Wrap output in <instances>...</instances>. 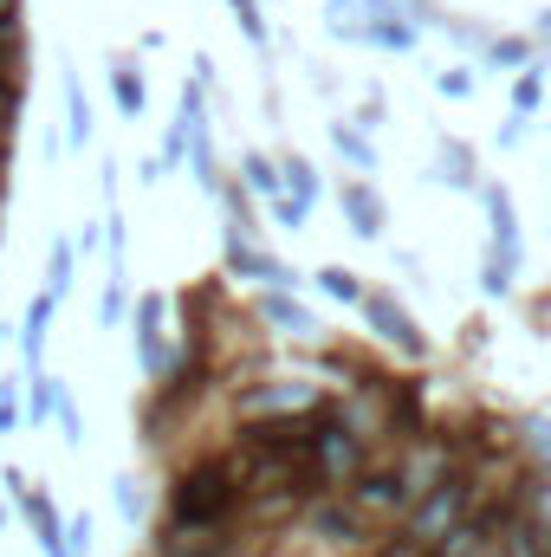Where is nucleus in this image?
<instances>
[{
  "label": "nucleus",
  "instance_id": "1",
  "mask_svg": "<svg viewBox=\"0 0 551 557\" xmlns=\"http://www.w3.org/2000/svg\"><path fill=\"white\" fill-rule=\"evenodd\" d=\"M318 409V403H311ZM305 416H273V421H234L228 434V454L241 467V486L247 499H292L298 512L331 499L325 493V473H318V428Z\"/></svg>",
  "mask_w": 551,
  "mask_h": 557
},
{
  "label": "nucleus",
  "instance_id": "2",
  "mask_svg": "<svg viewBox=\"0 0 551 557\" xmlns=\"http://www.w3.org/2000/svg\"><path fill=\"white\" fill-rule=\"evenodd\" d=\"M247 506V486H241V467L228 447H208V454H188L175 473H169V493H162V525H234Z\"/></svg>",
  "mask_w": 551,
  "mask_h": 557
},
{
  "label": "nucleus",
  "instance_id": "3",
  "mask_svg": "<svg viewBox=\"0 0 551 557\" xmlns=\"http://www.w3.org/2000/svg\"><path fill=\"white\" fill-rule=\"evenodd\" d=\"M487 486H493V473H480V467L454 460V467H448V473H441V480H434V486H428V493L409 506V519H403L396 532H403V539H415L421 552H441V545H448V539L474 519V506L487 499Z\"/></svg>",
  "mask_w": 551,
  "mask_h": 557
},
{
  "label": "nucleus",
  "instance_id": "4",
  "mask_svg": "<svg viewBox=\"0 0 551 557\" xmlns=\"http://www.w3.org/2000/svg\"><path fill=\"white\" fill-rule=\"evenodd\" d=\"M311 428H318V473H325V493L344 499V493L370 473V447H364V434L344 421V403H338V396H318Z\"/></svg>",
  "mask_w": 551,
  "mask_h": 557
},
{
  "label": "nucleus",
  "instance_id": "5",
  "mask_svg": "<svg viewBox=\"0 0 551 557\" xmlns=\"http://www.w3.org/2000/svg\"><path fill=\"white\" fill-rule=\"evenodd\" d=\"M344 506L370 525V532H383V525H396V519H409L415 493H409V473H403V454H390V460H370V473L344 493Z\"/></svg>",
  "mask_w": 551,
  "mask_h": 557
},
{
  "label": "nucleus",
  "instance_id": "6",
  "mask_svg": "<svg viewBox=\"0 0 551 557\" xmlns=\"http://www.w3.org/2000/svg\"><path fill=\"white\" fill-rule=\"evenodd\" d=\"M0 486L13 493V506H20V519L33 525L39 552H46V557H65V519H59L52 493H46V486H33V480H26L20 467H0Z\"/></svg>",
  "mask_w": 551,
  "mask_h": 557
},
{
  "label": "nucleus",
  "instance_id": "7",
  "mask_svg": "<svg viewBox=\"0 0 551 557\" xmlns=\"http://www.w3.org/2000/svg\"><path fill=\"white\" fill-rule=\"evenodd\" d=\"M318 396L305 389V383H247V389H234V421H273V416H305Z\"/></svg>",
  "mask_w": 551,
  "mask_h": 557
},
{
  "label": "nucleus",
  "instance_id": "8",
  "mask_svg": "<svg viewBox=\"0 0 551 557\" xmlns=\"http://www.w3.org/2000/svg\"><path fill=\"white\" fill-rule=\"evenodd\" d=\"M305 525H311V539L318 545H331V552H364V545H377L370 539V525L331 493V499H318V506H305Z\"/></svg>",
  "mask_w": 551,
  "mask_h": 557
},
{
  "label": "nucleus",
  "instance_id": "9",
  "mask_svg": "<svg viewBox=\"0 0 551 557\" xmlns=\"http://www.w3.org/2000/svg\"><path fill=\"white\" fill-rule=\"evenodd\" d=\"M364 318H370V331H377L383 344H396L403 357H428V337H421V324L409 318V305H396V292H364Z\"/></svg>",
  "mask_w": 551,
  "mask_h": 557
},
{
  "label": "nucleus",
  "instance_id": "10",
  "mask_svg": "<svg viewBox=\"0 0 551 557\" xmlns=\"http://www.w3.org/2000/svg\"><path fill=\"white\" fill-rule=\"evenodd\" d=\"M162 292H143L137 298V363L149 383H162L169 376V344H162Z\"/></svg>",
  "mask_w": 551,
  "mask_h": 557
},
{
  "label": "nucleus",
  "instance_id": "11",
  "mask_svg": "<svg viewBox=\"0 0 551 557\" xmlns=\"http://www.w3.org/2000/svg\"><path fill=\"white\" fill-rule=\"evenodd\" d=\"M52 311H59V298H52V292H33V298H26V311H20V363H26V376H39V363H46Z\"/></svg>",
  "mask_w": 551,
  "mask_h": 557
},
{
  "label": "nucleus",
  "instance_id": "12",
  "mask_svg": "<svg viewBox=\"0 0 551 557\" xmlns=\"http://www.w3.org/2000/svg\"><path fill=\"white\" fill-rule=\"evenodd\" d=\"M338 208H344V221H351L357 240H383V221H390V214H383V195H377L364 175L338 188Z\"/></svg>",
  "mask_w": 551,
  "mask_h": 557
},
{
  "label": "nucleus",
  "instance_id": "13",
  "mask_svg": "<svg viewBox=\"0 0 551 557\" xmlns=\"http://www.w3.org/2000/svg\"><path fill=\"white\" fill-rule=\"evenodd\" d=\"M228 273H241V278H267L273 292H285V285H298V273H285L273 253H254L241 234H228Z\"/></svg>",
  "mask_w": 551,
  "mask_h": 557
},
{
  "label": "nucleus",
  "instance_id": "14",
  "mask_svg": "<svg viewBox=\"0 0 551 557\" xmlns=\"http://www.w3.org/2000/svg\"><path fill=\"white\" fill-rule=\"evenodd\" d=\"M59 91H65V143H72V149H85V143H91V131H98V124H91L85 78H78V72H65V78H59Z\"/></svg>",
  "mask_w": 551,
  "mask_h": 557
},
{
  "label": "nucleus",
  "instance_id": "15",
  "mask_svg": "<svg viewBox=\"0 0 551 557\" xmlns=\"http://www.w3.org/2000/svg\"><path fill=\"white\" fill-rule=\"evenodd\" d=\"M487 214H493V253H513L519 260V208H513V195L500 182L487 188Z\"/></svg>",
  "mask_w": 551,
  "mask_h": 557
},
{
  "label": "nucleus",
  "instance_id": "16",
  "mask_svg": "<svg viewBox=\"0 0 551 557\" xmlns=\"http://www.w3.org/2000/svg\"><path fill=\"white\" fill-rule=\"evenodd\" d=\"M26 65H33V39L20 13V20H0V78H26Z\"/></svg>",
  "mask_w": 551,
  "mask_h": 557
},
{
  "label": "nucleus",
  "instance_id": "17",
  "mask_svg": "<svg viewBox=\"0 0 551 557\" xmlns=\"http://www.w3.org/2000/svg\"><path fill=\"white\" fill-rule=\"evenodd\" d=\"M111 98H118V111L137 124L143 104H149V85H143V72L131 65V59H111Z\"/></svg>",
  "mask_w": 551,
  "mask_h": 557
},
{
  "label": "nucleus",
  "instance_id": "18",
  "mask_svg": "<svg viewBox=\"0 0 551 557\" xmlns=\"http://www.w3.org/2000/svg\"><path fill=\"white\" fill-rule=\"evenodd\" d=\"M279 175H285V195H292L298 208H318V169H311L298 149H285V156H279Z\"/></svg>",
  "mask_w": 551,
  "mask_h": 557
},
{
  "label": "nucleus",
  "instance_id": "19",
  "mask_svg": "<svg viewBox=\"0 0 551 557\" xmlns=\"http://www.w3.org/2000/svg\"><path fill=\"white\" fill-rule=\"evenodd\" d=\"M331 149H338L357 175H370V169H377V149H370V137H364L357 124H331Z\"/></svg>",
  "mask_w": 551,
  "mask_h": 557
},
{
  "label": "nucleus",
  "instance_id": "20",
  "mask_svg": "<svg viewBox=\"0 0 551 557\" xmlns=\"http://www.w3.org/2000/svg\"><path fill=\"white\" fill-rule=\"evenodd\" d=\"M52 409H59V383H52L46 370H39V376H26V396H20V416H26L33 428H39V421H52Z\"/></svg>",
  "mask_w": 551,
  "mask_h": 557
},
{
  "label": "nucleus",
  "instance_id": "21",
  "mask_svg": "<svg viewBox=\"0 0 551 557\" xmlns=\"http://www.w3.org/2000/svg\"><path fill=\"white\" fill-rule=\"evenodd\" d=\"M487 65H500V72H532V39H519V33L487 39Z\"/></svg>",
  "mask_w": 551,
  "mask_h": 557
},
{
  "label": "nucleus",
  "instance_id": "22",
  "mask_svg": "<svg viewBox=\"0 0 551 557\" xmlns=\"http://www.w3.org/2000/svg\"><path fill=\"white\" fill-rule=\"evenodd\" d=\"M72 273H78V247L72 240H52V253H46V292L65 298L72 292Z\"/></svg>",
  "mask_w": 551,
  "mask_h": 557
},
{
  "label": "nucleus",
  "instance_id": "23",
  "mask_svg": "<svg viewBox=\"0 0 551 557\" xmlns=\"http://www.w3.org/2000/svg\"><path fill=\"white\" fill-rule=\"evenodd\" d=\"M260 311H267V324H279V331H318V324H311V311H305L298 298H285V292H267V298H260Z\"/></svg>",
  "mask_w": 551,
  "mask_h": 557
},
{
  "label": "nucleus",
  "instance_id": "24",
  "mask_svg": "<svg viewBox=\"0 0 551 557\" xmlns=\"http://www.w3.org/2000/svg\"><path fill=\"white\" fill-rule=\"evenodd\" d=\"M241 175H247V188H254V195H279V188H285L279 162H273V156H260V149H247V156H241Z\"/></svg>",
  "mask_w": 551,
  "mask_h": 557
},
{
  "label": "nucleus",
  "instance_id": "25",
  "mask_svg": "<svg viewBox=\"0 0 551 557\" xmlns=\"http://www.w3.org/2000/svg\"><path fill=\"white\" fill-rule=\"evenodd\" d=\"M318 292L338 298V305H364V278L351 273V267H325V273H318Z\"/></svg>",
  "mask_w": 551,
  "mask_h": 557
},
{
  "label": "nucleus",
  "instance_id": "26",
  "mask_svg": "<svg viewBox=\"0 0 551 557\" xmlns=\"http://www.w3.org/2000/svg\"><path fill=\"white\" fill-rule=\"evenodd\" d=\"M539 104H546V72L532 65V72H519V78H513V117H532Z\"/></svg>",
  "mask_w": 551,
  "mask_h": 557
},
{
  "label": "nucleus",
  "instance_id": "27",
  "mask_svg": "<svg viewBox=\"0 0 551 557\" xmlns=\"http://www.w3.org/2000/svg\"><path fill=\"white\" fill-rule=\"evenodd\" d=\"M20 111H26V78H0V137H20Z\"/></svg>",
  "mask_w": 551,
  "mask_h": 557
},
{
  "label": "nucleus",
  "instance_id": "28",
  "mask_svg": "<svg viewBox=\"0 0 551 557\" xmlns=\"http://www.w3.org/2000/svg\"><path fill=\"white\" fill-rule=\"evenodd\" d=\"M513 278H519V260H513V253H487V267H480V285H487L493 298H506V292H513Z\"/></svg>",
  "mask_w": 551,
  "mask_h": 557
},
{
  "label": "nucleus",
  "instance_id": "29",
  "mask_svg": "<svg viewBox=\"0 0 551 557\" xmlns=\"http://www.w3.org/2000/svg\"><path fill=\"white\" fill-rule=\"evenodd\" d=\"M441 169H448V182H454V188H474V149H467V143H441Z\"/></svg>",
  "mask_w": 551,
  "mask_h": 557
},
{
  "label": "nucleus",
  "instance_id": "30",
  "mask_svg": "<svg viewBox=\"0 0 551 557\" xmlns=\"http://www.w3.org/2000/svg\"><path fill=\"white\" fill-rule=\"evenodd\" d=\"M370 46H383V52H409L415 26L409 20H370Z\"/></svg>",
  "mask_w": 551,
  "mask_h": 557
},
{
  "label": "nucleus",
  "instance_id": "31",
  "mask_svg": "<svg viewBox=\"0 0 551 557\" xmlns=\"http://www.w3.org/2000/svg\"><path fill=\"white\" fill-rule=\"evenodd\" d=\"M234 7V26L254 39V46H267V13H260V0H228Z\"/></svg>",
  "mask_w": 551,
  "mask_h": 557
},
{
  "label": "nucleus",
  "instance_id": "32",
  "mask_svg": "<svg viewBox=\"0 0 551 557\" xmlns=\"http://www.w3.org/2000/svg\"><path fill=\"white\" fill-rule=\"evenodd\" d=\"M434 91H441V98H474V72H467V65H441V72H434Z\"/></svg>",
  "mask_w": 551,
  "mask_h": 557
},
{
  "label": "nucleus",
  "instance_id": "33",
  "mask_svg": "<svg viewBox=\"0 0 551 557\" xmlns=\"http://www.w3.org/2000/svg\"><path fill=\"white\" fill-rule=\"evenodd\" d=\"M52 416L65 428V447H85V416H78V403H72L65 389H59V409H52Z\"/></svg>",
  "mask_w": 551,
  "mask_h": 557
},
{
  "label": "nucleus",
  "instance_id": "34",
  "mask_svg": "<svg viewBox=\"0 0 551 557\" xmlns=\"http://www.w3.org/2000/svg\"><path fill=\"white\" fill-rule=\"evenodd\" d=\"M111 499H118V519H124V525H137V519H143V493H137V480H131V473L111 486Z\"/></svg>",
  "mask_w": 551,
  "mask_h": 557
},
{
  "label": "nucleus",
  "instance_id": "35",
  "mask_svg": "<svg viewBox=\"0 0 551 557\" xmlns=\"http://www.w3.org/2000/svg\"><path fill=\"white\" fill-rule=\"evenodd\" d=\"M124 305H131V292H124V273H111L105 298H98V318H105V324H118V318H124Z\"/></svg>",
  "mask_w": 551,
  "mask_h": 557
},
{
  "label": "nucleus",
  "instance_id": "36",
  "mask_svg": "<svg viewBox=\"0 0 551 557\" xmlns=\"http://www.w3.org/2000/svg\"><path fill=\"white\" fill-rule=\"evenodd\" d=\"M65 557H91V512L65 519Z\"/></svg>",
  "mask_w": 551,
  "mask_h": 557
},
{
  "label": "nucleus",
  "instance_id": "37",
  "mask_svg": "<svg viewBox=\"0 0 551 557\" xmlns=\"http://www.w3.org/2000/svg\"><path fill=\"white\" fill-rule=\"evenodd\" d=\"M273 221H279V227H285V234H298V227L311 221V208H298L292 195H279V201H273Z\"/></svg>",
  "mask_w": 551,
  "mask_h": 557
},
{
  "label": "nucleus",
  "instance_id": "38",
  "mask_svg": "<svg viewBox=\"0 0 551 557\" xmlns=\"http://www.w3.org/2000/svg\"><path fill=\"white\" fill-rule=\"evenodd\" d=\"M20 383H0V434H13V428H20Z\"/></svg>",
  "mask_w": 551,
  "mask_h": 557
},
{
  "label": "nucleus",
  "instance_id": "39",
  "mask_svg": "<svg viewBox=\"0 0 551 557\" xmlns=\"http://www.w3.org/2000/svg\"><path fill=\"white\" fill-rule=\"evenodd\" d=\"M98 188H105V201H118V188H124V169H118V156H105V175H98Z\"/></svg>",
  "mask_w": 551,
  "mask_h": 557
},
{
  "label": "nucleus",
  "instance_id": "40",
  "mask_svg": "<svg viewBox=\"0 0 551 557\" xmlns=\"http://www.w3.org/2000/svg\"><path fill=\"white\" fill-rule=\"evenodd\" d=\"M526 428H532V454L551 467V421H526Z\"/></svg>",
  "mask_w": 551,
  "mask_h": 557
},
{
  "label": "nucleus",
  "instance_id": "41",
  "mask_svg": "<svg viewBox=\"0 0 551 557\" xmlns=\"http://www.w3.org/2000/svg\"><path fill=\"white\" fill-rule=\"evenodd\" d=\"M72 247H78V253H98V247H105V234H98V227H91V221H85V227H78V234H72Z\"/></svg>",
  "mask_w": 551,
  "mask_h": 557
},
{
  "label": "nucleus",
  "instance_id": "42",
  "mask_svg": "<svg viewBox=\"0 0 551 557\" xmlns=\"http://www.w3.org/2000/svg\"><path fill=\"white\" fill-rule=\"evenodd\" d=\"M195 85H201V91L215 85V59H208V52H195Z\"/></svg>",
  "mask_w": 551,
  "mask_h": 557
},
{
  "label": "nucleus",
  "instance_id": "43",
  "mask_svg": "<svg viewBox=\"0 0 551 557\" xmlns=\"http://www.w3.org/2000/svg\"><path fill=\"white\" fill-rule=\"evenodd\" d=\"M357 124H364V131H377V124H383V104H377V98H370V104H357Z\"/></svg>",
  "mask_w": 551,
  "mask_h": 557
},
{
  "label": "nucleus",
  "instance_id": "44",
  "mask_svg": "<svg viewBox=\"0 0 551 557\" xmlns=\"http://www.w3.org/2000/svg\"><path fill=\"white\" fill-rule=\"evenodd\" d=\"M532 33H539V39H551V7H539V20H532Z\"/></svg>",
  "mask_w": 551,
  "mask_h": 557
},
{
  "label": "nucleus",
  "instance_id": "45",
  "mask_svg": "<svg viewBox=\"0 0 551 557\" xmlns=\"http://www.w3.org/2000/svg\"><path fill=\"white\" fill-rule=\"evenodd\" d=\"M13 169V137H0V175Z\"/></svg>",
  "mask_w": 551,
  "mask_h": 557
},
{
  "label": "nucleus",
  "instance_id": "46",
  "mask_svg": "<svg viewBox=\"0 0 551 557\" xmlns=\"http://www.w3.org/2000/svg\"><path fill=\"white\" fill-rule=\"evenodd\" d=\"M0 525H7V506H0Z\"/></svg>",
  "mask_w": 551,
  "mask_h": 557
},
{
  "label": "nucleus",
  "instance_id": "47",
  "mask_svg": "<svg viewBox=\"0 0 551 557\" xmlns=\"http://www.w3.org/2000/svg\"><path fill=\"white\" fill-rule=\"evenodd\" d=\"M0 195H7V175H0Z\"/></svg>",
  "mask_w": 551,
  "mask_h": 557
}]
</instances>
